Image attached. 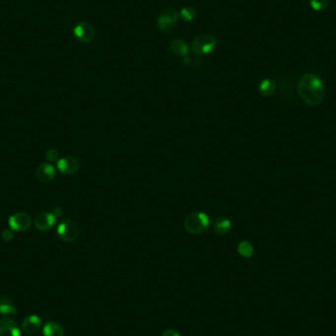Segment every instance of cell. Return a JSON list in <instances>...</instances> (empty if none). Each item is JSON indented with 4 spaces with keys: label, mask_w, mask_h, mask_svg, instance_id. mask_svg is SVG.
Returning <instances> with one entry per match:
<instances>
[{
    "label": "cell",
    "mask_w": 336,
    "mask_h": 336,
    "mask_svg": "<svg viewBox=\"0 0 336 336\" xmlns=\"http://www.w3.org/2000/svg\"><path fill=\"white\" fill-rule=\"evenodd\" d=\"M298 94L307 105L318 106L323 102L326 95L324 82L315 74H305L299 81Z\"/></svg>",
    "instance_id": "6da1fadb"
},
{
    "label": "cell",
    "mask_w": 336,
    "mask_h": 336,
    "mask_svg": "<svg viewBox=\"0 0 336 336\" xmlns=\"http://www.w3.org/2000/svg\"><path fill=\"white\" fill-rule=\"evenodd\" d=\"M209 218L204 212H192L184 220V228L190 234L203 233L209 226Z\"/></svg>",
    "instance_id": "7a4b0ae2"
},
{
    "label": "cell",
    "mask_w": 336,
    "mask_h": 336,
    "mask_svg": "<svg viewBox=\"0 0 336 336\" xmlns=\"http://www.w3.org/2000/svg\"><path fill=\"white\" fill-rule=\"evenodd\" d=\"M217 44L216 38L212 34H203L198 35L192 41V51L197 55H204L210 53Z\"/></svg>",
    "instance_id": "3957f363"
},
{
    "label": "cell",
    "mask_w": 336,
    "mask_h": 336,
    "mask_svg": "<svg viewBox=\"0 0 336 336\" xmlns=\"http://www.w3.org/2000/svg\"><path fill=\"white\" fill-rule=\"evenodd\" d=\"M179 13L174 8H168L160 14L157 20L158 28L163 33L171 32L177 25L179 20Z\"/></svg>",
    "instance_id": "277c9868"
},
{
    "label": "cell",
    "mask_w": 336,
    "mask_h": 336,
    "mask_svg": "<svg viewBox=\"0 0 336 336\" xmlns=\"http://www.w3.org/2000/svg\"><path fill=\"white\" fill-rule=\"evenodd\" d=\"M57 235L62 241L66 243H73L77 241L80 236V228L75 222L65 219L59 224L57 228Z\"/></svg>",
    "instance_id": "5b68a950"
},
{
    "label": "cell",
    "mask_w": 336,
    "mask_h": 336,
    "mask_svg": "<svg viewBox=\"0 0 336 336\" xmlns=\"http://www.w3.org/2000/svg\"><path fill=\"white\" fill-rule=\"evenodd\" d=\"M73 34L80 42L89 43L94 40L96 36V30L92 24L88 22H80L75 26Z\"/></svg>",
    "instance_id": "8992f818"
},
{
    "label": "cell",
    "mask_w": 336,
    "mask_h": 336,
    "mask_svg": "<svg viewBox=\"0 0 336 336\" xmlns=\"http://www.w3.org/2000/svg\"><path fill=\"white\" fill-rule=\"evenodd\" d=\"M9 226L13 231H27L32 225V217L27 212H17L12 214L8 220Z\"/></svg>",
    "instance_id": "52a82bcc"
},
{
    "label": "cell",
    "mask_w": 336,
    "mask_h": 336,
    "mask_svg": "<svg viewBox=\"0 0 336 336\" xmlns=\"http://www.w3.org/2000/svg\"><path fill=\"white\" fill-rule=\"evenodd\" d=\"M57 168L64 175H73L79 170L80 163L74 157H66L57 162Z\"/></svg>",
    "instance_id": "ba28073f"
},
{
    "label": "cell",
    "mask_w": 336,
    "mask_h": 336,
    "mask_svg": "<svg viewBox=\"0 0 336 336\" xmlns=\"http://www.w3.org/2000/svg\"><path fill=\"white\" fill-rule=\"evenodd\" d=\"M55 222L56 217L52 214V212H41L37 214L34 219L35 227L41 232H45L51 229Z\"/></svg>",
    "instance_id": "9c48e42d"
},
{
    "label": "cell",
    "mask_w": 336,
    "mask_h": 336,
    "mask_svg": "<svg viewBox=\"0 0 336 336\" xmlns=\"http://www.w3.org/2000/svg\"><path fill=\"white\" fill-rule=\"evenodd\" d=\"M40 328H41V320L40 318L34 315L27 317L22 324L23 332L31 336L37 334Z\"/></svg>",
    "instance_id": "30bf717a"
},
{
    "label": "cell",
    "mask_w": 336,
    "mask_h": 336,
    "mask_svg": "<svg viewBox=\"0 0 336 336\" xmlns=\"http://www.w3.org/2000/svg\"><path fill=\"white\" fill-rule=\"evenodd\" d=\"M36 178L42 184L51 182L55 177V169L49 164H42L36 169Z\"/></svg>",
    "instance_id": "8fae6325"
},
{
    "label": "cell",
    "mask_w": 336,
    "mask_h": 336,
    "mask_svg": "<svg viewBox=\"0 0 336 336\" xmlns=\"http://www.w3.org/2000/svg\"><path fill=\"white\" fill-rule=\"evenodd\" d=\"M0 336H21V331L11 319L0 321Z\"/></svg>",
    "instance_id": "7c38bea8"
},
{
    "label": "cell",
    "mask_w": 336,
    "mask_h": 336,
    "mask_svg": "<svg viewBox=\"0 0 336 336\" xmlns=\"http://www.w3.org/2000/svg\"><path fill=\"white\" fill-rule=\"evenodd\" d=\"M169 48H170V51L174 55L181 56V57L187 56L189 54V51H190L189 45L184 40L179 39V38L173 39L169 44Z\"/></svg>",
    "instance_id": "4fadbf2b"
},
{
    "label": "cell",
    "mask_w": 336,
    "mask_h": 336,
    "mask_svg": "<svg viewBox=\"0 0 336 336\" xmlns=\"http://www.w3.org/2000/svg\"><path fill=\"white\" fill-rule=\"evenodd\" d=\"M214 231L219 235H226L228 234L232 229V223L231 221L223 216H219L216 218V220L213 223Z\"/></svg>",
    "instance_id": "5bb4252c"
},
{
    "label": "cell",
    "mask_w": 336,
    "mask_h": 336,
    "mask_svg": "<svg viewBox=\"0 0 336 336\" xmlns=\"http://www.w3.org/2000/svg\"><path fill=\"white\" fill-rule=\"evenodd\" d=\"M276 91V83L270 79L263 80L259 85V92L263 97H271Z\"/></svg>",
    "instance_id": "9a60e30c"
},
{
    "label": "cell",
    "mask_w": 336,
    "mask_h": 336,
    "mask_svg": "<svg viewBox=\"0 0 336 336\" xmlns=\"http://www.w3.org/2000/svg\"><path fill=\"white\" fill-rule=\"evenodd\" d=\"M43 336H64V329L54 322H50L43 327L42 330Z\"/></svg>",
    "instance_id": "2e32d148"
},
{
    "label": "cell",
    "mask_w": 336,
    "mask_h": 336,
    "mask_svg": "<svg viewBox=\"0 0 336 336\" xmlns=\"http://www.w3.org/2000/svg\"><path fill=\"white\" fill-rule=\"evenodd\" d=\"M16 307L8 297H0V314L4 316L15 315Z\"/></svg>",
    "instance_id": "e0dca14e"
},
{
    "label": "cell",
    "mask_w": 336,
    "mask_h": 336,
    "mask_svg": "<svg viewBox=\"0 0 336 336\" xmlns=\"http://www.w3.org/2000/svg\"><path fill=\"white\" fill-rule=\"evenodd\" d=\"M197 16V11L192 6H185L181 9L179 13V17L186 23H190L195 20Z\"/></svg>",
    "instance_id": "ac0fdd59"
},
{
    "label": "cell",
    "mask_w": 336,
    "mask_h": 336,
    "mask_svg": "<svg viewBox=\"0 0 336 336\" xmlns=\"http://www.w3.org/2000/svg\"><path fill=\"white\" fill-rule=\"evenodd\" d=\"M237 251L240 254V256H242L244 258H251L254 255V247L248 241H242L238 245Z\"/></svg>",
    "instance_id": "d6986e66"
},
{
    "label": "cell",
    "mask_w": 336,
    "mask_h": 336,
    "mask_svg": "<svg viewBox=\"0 0 336 336\" xmlns=\"http://www.w3.org/2000/svg\"><path fill=\"white\" fill-rule=\"evenodd\" d=\"M310 4L314 10L322 11L329 6L330 0H310Z\"/></svg>",
    "instance_id": "ffe728a7"
},
{
    "label": "cell",
    "mask_w": 336,
    "mask_h": 336,
    "mask_svg": "<svg viewBox=\"0 0 336 336\" xmlns=\"http://www.w3.org/2000/svg\"><path fill=\"white\" fill-rule=\"evenodd\" d=\"M46 160L48 162H58V159H59V152L55 149H51L49 151H47L46 155Z\"/></svg>",
    "instance_id": "44dd1931"
},
{
    "label": "cell",
    "mask_w": 336,
    "mask_h": 336,
    "mask_svg": "<svg viewBox=\"0 0 336 336\" xmlns=\"http://www.w3.org/2000/svg\"><path fill=\"white\" fill-rule=\"evenodd\" d=\"M1 237L4 241L6 242H9L13 239L14 237V233H13V230L10 228V229H4L1 233Z\"/></svg>",
    "instance_id": "7402d4cb"
},
{
    "label": "cell",
    "mask_w": 336,
    "mask_h": 336,
    "mask_svg": "<svg viewBox=\"0 0 336 336\" xmlns=\"http://www.w3.org/2000/svg\"><path fill=\"white\" fill-rule=\"evenodd\" d=\"M163 336H181L175 330H172V329H168V330H166L163 334Z\"/></svg>",
    "instance_id": "603a6c76"
},
{
    "label": "cell",
    "mask_w": 336,
    "mask_h": 336,
    "mask_svg": "<svg viewBox=\"0 0 336 336\" xmlns=\"http://www.w3.org/2000/svg\"><path fill=\"white\" fill-rule=\"evenodd\" d=\"M62 213H63V211H62V209L60 208V207H54V209H53V211H52V214L57 218V217H60L61 215H62Z\"/></svg>",
    "instance_id": "cb8c5ba5"
}]
</instances>
